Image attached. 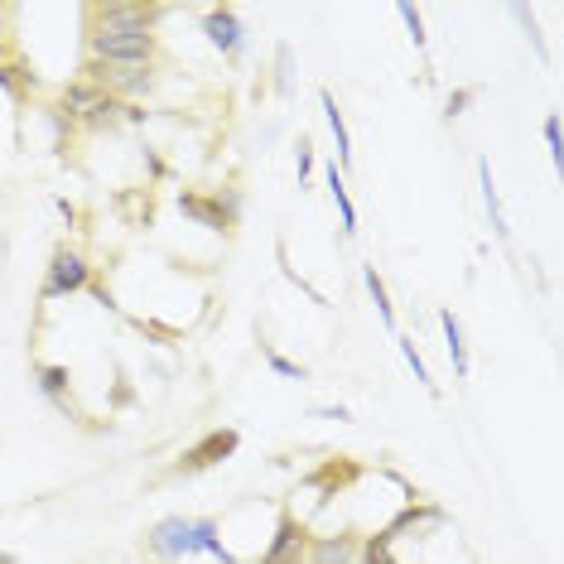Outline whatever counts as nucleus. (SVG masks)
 Instances as JSON below:
<instances>
[{
	"label": "nucleus",
	"instance_id": "obj_19",
	"mask_svg": "<svg viewBox=\"0 0 564 564\" xmlns=\"http://www.w3.org/2000/svg\"><path fill=\"white\" fill-rule=\"evenodd\" d=\"M401 357H405V367L415 372V381H425V386H430V372H425V357L415 352V343H410V338H401Z\"/></svg>",
	"mask_w": 564,
	"mask_h": 564
},
{
	"label": "nucleus",
	"instance_id": "obj_7",
	"mask_svg": "<svg viewBox=\"0 0 564 564\" xmlns=\"http://www.w3.org/2000/svg\"><path fill=\"white\" fill-rule=\"evenodd\" d=\"M478 184H483V203H487V217H492V232L497 237H507V213H502V193H497V184H492V164H478Z\"/></svg>",
	"mask_w": 564,
	"mask_h": 564
},
{
	"label": "nucleus",
	"instance_id": "obj_12",
	"mask_svg": "<svg viewBox=\"0 0 564 564\" xmlns=\"http://www.w3.org/2000/svg\"><path fill=\"white\" fill-rule=\"evenodd\" d=\"M193 550H208L213 560H222V564H237L227 550H222V540H217V526L213 521H193Z\"/></svg>",
	"mask_w": 564,
	"mask_h": 564
},
{
	"label": "nucleus",
	"instance_id": "obj_18",
	"mask_svg": "<svg viewBox=\"0 0 564 564\" xmlns=\"http://www.w3.org/2000/svg\"><path fill=\"white\" fill-rule=\"evenodd\" d=\"M401 10V20H405V29H410V39H415V49H425V20H420V10L415 5H396Z\"/></svg>",
	"mask_w": 564,
	"mask_h": 564
},
{
	"label": "nucleus",
	"instance_id": "obj_2",
	"mask_svg": "<svg viewBox=\"0 0 564 564\" xmlns=\"http://www.w3.org/2000/svg\"><path fill=\"white\" fill-rule=\"evenodd\" d=\"M304 555H309V531L299 526L295 516H280L275 540H270V550L261 555V564H304Z\"/></svg>",
	"mask_w": 564,
	"mask_h": 564
},
{
	"label": "nucleus",
	"instance_id": "obj_25",
	"mask_svg": "<svg viewBox=\"0 0 564 564\" xmlns=\"http://www.w3.org/2000/svg\"><path fill=\"white\" fill-rule=\"evenodd\" d=\"M0 58H5V44H0Z\"/></svg>",
	"mask_w": 564,
	"mask_h": 564
},
{
	"label": "nucleus",
	"instance_id": "obj_3",
	"mask_svg": "<svg viewBox=\"0 0 564 564\" xmlns=\"http://www.w3.org/2000/svg\"><path fill=\"white\" fill-rule=\"evenodd\" d=\"M237 444H242V434H237V430H213L203 444H193V449L184 454L179 473H203V468H213V463H222V458L237 454Z\"/></svg>",
	"mask_w": 564,
	"mask_h": 564
},
{
	"label": "nucleus",
	"instance_id": "obj_20",
	"mask_svg": "<svg viewBox=\"0 0 564 564\" xmlns=\"http://www.w3.org/2000/svg\"><path fill=\"white\" fill-rule=\"evenodd\" d=\"M545 145H550V160L560 164V116H545Z\"/></svg>",
	"mask_w": 564,
	"mask_h": 564
},
{
	"label": "nucleus",
	"instance_id": "obj_8",
	"mask_svg": "<svg viewBox=\"0 0 564 564\" xmlns=\"http://www.w3.org/2000/svg\"><path fill=\"white\" fill-rule=\"evenodd\" d=\"M323 111H328V131H333V140H338V164H352V140H348V121H343V111H338V102H333V92H319Z\"/></svg>",
	"mask_w": 564,
	"mask_h": 564
},
{
	"label": "nucleus",
	"instance_id": "obj_1",
	"mask_svg": "<svg viewBox=\"0 0 564 564\" xmlns=\"http://www.w3.org/2000/svg\"><path fill=\"white\" fill-rule=\"evenodd\" d=\"M87 285V261H82L78 251H68V246H58L54 261H49V280H44V299H58V295H73Z\"/></svg>",
	"mask_w": 564,
	"mask_h": 564
},
{
	"label": "nucleus",
	"instance_id": "obj_23",
	"mask_svg": "<svg viewBox=\"0 0 564 564\" xmlns=\"http://www.w3.org/2000/svg\"><path fill=\"white\" fill-rule=\"evenodd\" d=\"M468 102H473V92H454V97H449V116H458Z\"/></svg>",
	"mask_w": 564,
	"mask_h": 564
},
{
	"label": "nucleus",
	"instance_id": "obj_13",
	"mask_svg": "<svg viewBox=\"0 0 564 564\" xmlns=\"http://www.w3.org/2000/svg\"><path fill=\"white\" fill-rule=\"evenodd\" d=\"M39 386H44L49 401L68 410V367H44V372H39Z\"/></svg>",
	"mask_w": 564,
	"mask_h": 564
},
{
	"label": "nucleus",
	"instance_id": "obj_4",
	"mask_svg": "<svg viewBox=\"0 0 564 564\" xmlns=\"http://www.w3.org/2000/svg\"><path fill=\"white\" fill-rule=\"evenodd\" d=\"M150 545H155L160 560H179V555H188V550H193V521H184V516L160 521L155 536H150Z\"/></svg>",
	"mask_w": 564,
	"mask_h": 564
},
{
	"label": "nucleus",
	"instance_id": "obj_16",
	"mask_svg": "<svg viewBox=\"0 0 564 564\" xmlns=\"http://www.w3.org/2000/svg\"><path fill=\"white\" fill-rule=\"evenodd\" d=\"M362 564H396V560H391V536H386V531L362 545Z\"/></svg>",
	"mask_w": 564,
	"mask_h": 564
},
{
	"label": "nucleus",
	"instance_id": "obj_22",
	"mask_svg": "<svg viewBox=\"0 0 564 564\" xmlns=\"http://www.w3.org/2000/svg\"><path fill=\"white\" fill-rule=\"evenodd\" d=\"M295 87V73H290V49L280 44V92H290Z\"/></svg>",
	"mask_w": 564,
	"mask_h": 564
},
{
	"label": "nucleus",
	"instance_id": "obj_9",
	"mask_svg": "<svg viewBox=\"0 0 564 564\" xmlns=\"http://www.w3.org/2000/svg\"><path fill=\"white\" fill-rule=\"evenodd\" d=\"M179 208H184L193 222H203V227H217V232L227 227V213H222V203H208V198H198V193H184V198H179Z\"/></svg>",
	"mask_w": 564,
	"mask_h": 564
},
{
	"label": "nucleus",
	"instance_id": "obj_21",
	"mask_svg": "<svg viewBox=\"0 0 564 564\" xmlns=\"http://www.w3.org/2000/svg\"><path fill=\"white\" fill-rule=\"evenodd\" d=\"M266 357H270V367H275L280 376H304V367H295V362H285L280 352H270V348H266Z\"/></svg>",
	"mask_w": 564,
	"mask_h": 564
},
{
	"label": "nucleus",
	"instance_id": "obj_5",
	"mask_svg": "<svg viewBox=\"0 0 564 564\" xmlns=\"http://www.w3.org/2000/svg\"><path fill=\"white\" fill-rule=\"evenodd\" d=\"M203 34L213 39V49H222V54H237L242 49V20H237V10H208L203 15Z\"/></svg>",
	"mask_w": 564,
	"mask_h": 564
},
{
	"label": "nucleus",
	"instance_id": "obj_17",
	"mask_svg": "<svg viewBox=\"0 0 564 564\" xmlns=\"http://www.w3.org/2000/svg\"><path fill=\"white\" fill-rule=\"evenodd\" d=\"M116 111H126V107H121L116 97H102L97 107L87 111V121H92V126H116Z\"/></svg>",
	"mask_w": 564,
	"mask_h": 564
},
{
	"label": "nucleus",
	"instance_id": "obj_14",
	"mask_svg": "<svg viewBox=\"0 0 564 564\" xmlns=\"http://www.w3.org/2000/svg\"><path fill=\"white\" fill-rule=\"evenodd\" d=\"M328 188H333V203H338V213H343V232H357V208H352L348 188H343V179H338V164L328 169Z\"/></svg>",
	"mask_w": 564,
	"mask_h": 564
},
{
	"label": "nucleus",
	"instance_id": "obj_24",
	"mask_svg": "<svg viewBox=\"0 0 564 564\" xmlns=\"http://www.w3.org/2000/svg\"><path fill=\"white\" fill-rule=\"evenodd\" d=\"M0 564H20V560H15V555H5V550H0Z\"/></svg>",
	"mask_w": 564,
	"mask_h": 564
},
{
	"label": "nucleus",
	"instance_id": "obj_10",
	"mask_svg": "<svg viewBox=\"0 0 564 564\" xmlns=\"http://www.w3.org/2000/svg\"><path fill=\"white\" fill-rule=\"evenodd\" d=\"M439 323H444V343H449V357H454V372L468 376V348H463V328H458V319L444 309L439 314Z\"/></svg>",
	"mask_w": 564,
	"mask_h": 564
},
{
	"label": "nucleus",
	"instance_id": "obj_6",
	"mask_svg": "<svg viewBox=\"0 0 564 564\" xmlns=\"http://www.w3.org/2000/svg\"><path fill=\"white\" fill-rule=\"evenodd\" d=\"M357 550H362V540L352 536V531H338V536H323L309 545V564H352L357 560Z\"/></svg>",
	"mask_w": 564,
	"mask_h": 564
},
{
	"label": "nucleus",
	"instance_id": "obj_15",
	"mask_svg": "<svg viewBox=\"0 0 564 564\" xmlns=\"http://www.w3.org/2000/svg\"><path fill=\"white\" fill-rule=\"evenodd\" d=\"M102 97H107V92H97L92 82H73V87L63 92V102H68V107H78V111H92Z\"/></svg>",
	"mask_w": 564,
	"mask_h": 564
},
{
	"label": "nucleus",
	"instance_id": "obj_11",
	"mask_svg": "<svg viewBox=\"0 0 564 564\" xmlns=\"http://www.w3.org/2000/svg\"><path fill=\"white\" fill-rule=\"evenodd\" d=\"M362 280H367V295L376 299V314H381V323H386V328H396V309H391V295H386V280H381L372 266L362 270Z\"/></svg>",
	"mask_w": 564,
	"mask_h": 564
}]
</instances>
